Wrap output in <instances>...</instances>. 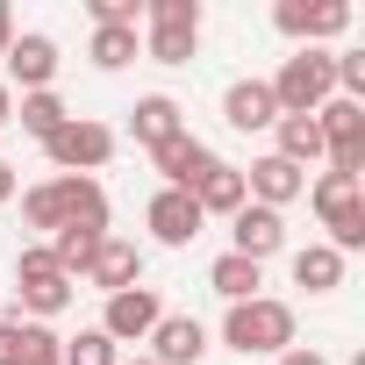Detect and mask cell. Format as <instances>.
Here are the masks:
<instances>
[{
	"mask_svg": "<svg viewBox=\"0 0 365 365\" xmlns=\"http://www.w3.org/2000/svg\"><path fill=\"white\" fill-rule=\"evenodd\" d=\"M222 344L237 358H279V351H294V308L272 294H251L222 315Z\"/></svg>",
	"mask_w": 365,
	"mask_h": 365,
	"instance_id": "obj_1",
	"label": "cell"
},
{
	"mask_svg": "<svg viewBox=\"0 0 365 365\" xmlns=\"http://www.w3.org/2000/svg\"><path fill=\"white\" fill-rule=\"evenodd\" d=\"M65 308H72V272L43 244H22V258H15V315L22 322H51Z\"/></svg>",
	"mask_w": 365,
	"mask_h": 365,
	"instance_id": "obj_2",
	"label": "cell"
},
{
	"mask_svg": "<svg viewBox=\"0 0 365 365\" xmlns=\"http://www.w3.org/2000/svg\"><path fill=\"white\" fill-rule=\"evenodd\" d=\"M136 51L150 65H194V51H201V0H150Z\"/></svg>",
	"mask_w": 365,
	"mask_h": 365,
	"instance_id": "obj_3",
	"label": "cell"
},
{
	"mask_svg": "<svg viewBox=\"0 0 365 365\" xmlns=\"http://www.w3.org/2000/svg\"><path fill=\"white\" fill-rule=\"evenodd\" d=\"M272 86V101H279V115H315L329 93H336V72H329V51H294V58H279V72L265 79Z\"/></svg>",
	"mask_w": 365,
	"mask_h": 365,
	"instance_id": "obj_4",
	"label": "cell"
},
{
	"mask_svg": "<svg viewBox=\"0 0 365 365\" xmlns=\"http://www.w3.org/2000/svg\"><path fill=\"white\" fill-rule=\"evenodd\" d=\"M272 29H279L294 51H322L329 36L351 29V0H279V8H272Z\"/></svg>",
	"mask_w": 365,
	"mask_h": 365,
	"instance_id": "obj_5",
	"label": "cell"
},
{
	"mask_svg": "<svg viewBox=\"0 0 365 365\" xmlns=\"http://www.w3.org/2000/svg\"><path fill=\"white\" fill-rule=\"evenodd\" d=\"M43 158H51L58 172H86V179H93V172L115 158V129H108V122H93V115H72V122L43 143Z\"/></svg>",
	"mask_w": 365,
	"mask_h": 365,
	"instance_id": "obj_6",
	"label": "cell"
},
{
	"mask_svg": "<svg viewBox=\"0 0 365 365\" xmlns=\"http://www.w3.org/2000/svg\"><path fill=\"white\" fill-rule=\"evenodd\" d=\"M158 315H165V301H158V287H129V294H108V308H101V336L122 351V344H143L150 329H158Z\"/></svg>",
	"mask_w": 365,
	"mask_h": 365,
	"instance_id": "obj_7",
	"label": "cell"
},
{
	"mask_svg": "<svg viewBox=\"0 0 365 365\" xmlns=\"http://www.w3.org/2000/svg\"><path fill=\"white\" fill-rule=\"evenodd\" d=\"M8 93L22 86V93H51V79H58V36H43V29H15V43H8Z\"/></svg>",
	"mask_w": 365,
	"mask_h": 365,
	"instance_id": "obj_8",
	"label": "cell"
},
{
	"mask_svg": "<svg viewBox=\"0 0 365 365\" xmlns=\"http://www.w3.org/2000/svg\"><path fill=\"white\" fill-rule=\"evenodd\" d=\"M201 208H194V194H179V187H158L150 194V208H143V230H150V244H165V251H187L194 237H201Z\"/></svg>",
	"mask_w": 365,
	"mask_h": 365,
	"instance_id": "obj_9",
	"label": "cell"
},
{
	"mask_svg": "<svg viewBox=\"0 0 365 365\" xmlns=\"http://www.w3.org/2000/svg\"><path fill=\"white\" fill-rule=\"evenodd\" d=\"M230 251H237V258H251V265L279 258V251H287V215H279V208L244 201V208L230 215Z\"/></svg>",
	"mask_w": 365,
	"mask_h": 365,
	"instance_id": "obj_10",
	"label": "cell"
},
{
	"mask_svg": "<svg viewBox=\"0 0 365 365\" xmlns=\"http://www.w3.org/2000/svg\"><path fill=\"white\" fill-rule=\"evenodd\" d=\"M79 279H86V287H101V301H108V294H129V287H143V251H136L129 237H115V230H108Z\"/></svg>",
	"mask_w": 365,
	"mask_h": 365,
	"instance_id": "obj_11",
	"label": "cell"
},
{
	"mask_svg": "<svg viewBox=\"0 0 365 365\" xmlns=\"http://www.w3.org/2000/svg\"><path fill=\"white\" fill-rule=\"evenodd\" d=\"M244 194H251L258 208H279V215H287V208H294V201L308 194V172L265 150V158H251V172H244Z\"/></svg>",
	"mask_w": 365,
	"mask_h": 365,
	"instance_id": "obj_12",
	"label": "cell"
},
{
	"mask_svg": "<svg viewBox=\"0 0 365 365\" xmlns=\"http://www.w3.org/2000/svg\"><path fill=\"white\" fill-rule=\"evenodd\" d=\"M143 344H150V365H201L208 358V329L194 315H158V329Z\"/></svg>",
	"mask_w": 365,
	"mask_h": 365,
	"instance_id": "obj_13",
	"label": "cell"
},
{
	"mask_svg": "<svg viewBox=\"0 0 365 365\" xmlns=\"http://www.w3.org/2000/svg\"><path fill=\"white\" fill-rule=\"evenodd\" d=\"M150 165H158V179H165V187L194 194V179H201V172L215 165V150H208V143H201L194 129H179L172 143H158V150H150Z\"/></svg>",
	"mask_w": 365,
	"mask_h": 365,
	"instance_id": "obj_14",
	"label": "cell"
},
{
	"mask_svg": "<svg viewBox=\"0 0 365 365\" xmlns=\"http://www.w3.org/2000/svg\"><path fill=\"white\" fill-rule=\"evenodd\" d=\"M222 122H230L237 136H258V129H272V122H279V101H272V86H265V79H230V93H222Z\"/></svg>",
	"mask_w": 365,
	"mask_h": 365,
	"instance_id": "obj_15",
	"label": "cell"
},
{
	"mask_svg": "<svg viewBox=\"0 0 365 365\" xmlns=\"http://www.w3.org/2000/svg\"><path fill=\"white\" fill-rule=\"evenodd\" d=\"M179 129H187V108H179L172 93H143V101L129 108V136H136V150H158V143H172Z\"/></svg>",
	"mask_w": 365,
	"mask_h": 365,
	"instance_id": "obj_16",
	"label": "cell"
},
{
	"mask_svg": "<svg viewBox=\"0 0 365 365\" xmlns=\"http://www.w3.org/2000/svg\"><path fill=\"white\" fill-rule=\"evenodd\" d=\"M244 201H251V194H244V172H237V165H222V158L194 179V208H201V215H237Z\"/></svg>",
	"mask_w": 365,
	"mask_h": 365,
	"instance_id": "obj_17",
	"label": "cell"
},
{
	"mask_svg": "<svg viewBox=\"0 0 365 365\" xmlns=\"http://www.w3.org/2000/svg\"><path fill=\"white\" fill-rule=\"evenodd\" d=\"M272 158H287V165H322V129H315V115H279L272 122Z\"/></svg>",
	"mask_w": 365,
	"mask_h": 365,
	"instance_id": "obj_18",
	"label": "cell"
},
{
	"mask_svg": "<svg viewBox=\"0 0 365 365\" xmlns=\"http://www.w3.org/2000/svg\"><path fill=\"white\" fill-rule=\"evenodd\" d=\"M101 237H108V222H65V230H58L43 251H51V258H58V265L79 279V272H86V258L101 251Z\"/></svg>",
	"mask_w": 365,
	"mask_h": 365,
	"instance_id": "obj_19",
	"label": "cell"
},
{
	"mask_svg": "<svg viewBox=\"0 0 365 365\" xmlns=\"http://www.w3.org/2000/svg\"><path fill=\"white\" fill-rule=\"evenodd\" d=\"M208 287H215V294H222V301L237 308V301H251V294L265 287V265H251V258H237V251H222V258L208 265Z\"/></svg>",
	"mask_w": 365,
	"mask_h": 365,
	"instance_id": "obj_20",
	"label": "cell"
},
{
	"mask_svg": "<svg viewBox=\"0 0 365 365\" xmlns=\"http://www.w3.org/2000/svg\"><path fill=\"white\" fill-rule=\"evenodd\" d=\"M294 287H308V294H336V287H344V258H336L329 244L294 251Z\"/></svg>",
	"mask_w": 365,
	"mask_h": 365,
	"instance_id": "obj_21",
	"label": "cell"
},
{
	"mask_svg": "<svg viewBox=\"0 0 365 365\" xmlns=\"http://www.w3.org/2000/svg\"><path fill=\"white\" fill-rule=\"evenodd\" d=\"M15 122H22V129H29L36 143H51V136H58V129L72 122V108H65L58 93H22V101H15Z\"/></svg>",
	"mask_w": 365,
	"mask_h": 365,
	"instance_id": "obj_22",
	"label": "cell"
},
{
	"mask_svg": "<svg viewBox=\"0 0 365 365\" xmlns=\"http://www.w3.org/2000/svg\"><path fill=\"white\" fill-rule=\"evenodd\" d=\"M86 58H93V72H122V65H136V29H93Z\"/></svg>",
	"mask_w": 365,
	"mask_h": 365,
	"instance_id": "obj_23",
	"label": "cell"
},
{
	"mask_svg": "<svg viewBox=\"0 0 365 365\" xmlns=\"http://www.w3.org/2000/svg\"><path fill=\"white\" fill-rule=\"evenodd\" d=\"M308 201H315V215L329 222L336 208H351V201H365V187H358V179H344V172H315V187H308Z\"/></svg>",
	"mask_w": 365,
	"mask_h": 365,
	"instance_id": "obj_24",
	"label": "cell"
},
{
	"mask_svg": "<svg viewBox=\"0 0 365 365\" xmlns=\"http://www.w3.org/2000/svg\"><path fill=\"white\" fill-rule=\"evenodd\" d=\"M22 222H29V230H51V237L65 230V201H58V179H43V187H29V194H22Z\"/></svg>",
	"mask_w": 365,
	"mask_h": 365,
	"instance_id": "obj_25",
	"label": "cell"
},
{
	"mask_svg": "<svg viewBox=\"0 0 365 365\" xmlns=\"http://www.w3.org/2000/svg\"><path fill=\"white\" fill-rule=\"evenodd\" d=\"M65 365H122V351L101 329H79V336H65Z\"/></svg>",
	"mask_w": 365,
	"mask_h": 365,
	"instance_id": "obj_26",
	"label": "cell"
},
{
	"mask_svg": "<svg viewBox=\"0 0 365 365\" xmlns=\"http://www.w3.org/2000/svg\"><path fill=\"white\" fill-rule=\"evenodd\" d=\"M36 329H43V322L0 315V365H22V358H29V344H36Z\"/></svg>",
	"mask_w": 365,
	"mask_h": 365,
	"instance_id": "obj_27",
	"label": "cell"
},
{
	"mask_svg": "<svg viewBox=\"0 0 365 365\" xmlns=\"http://www.w3.org/2000/svg\"><path fill=\"white\" fill-rule=\"evenodd\" d=\"M86 15H93V29H136L143 22L136 0H86Z\"/></svg>",
	"mask_w": 365,
	"mask_h": 365,
	"instance_id": "obj_28",
	"label": "cell"
},
{
	"mask_svg": "<svg viewBox=\"0 0 365 365\" xmlns=\"http://www.w3.org/2000/svg\"><path fill=\"white\" fill-rule=\"evenodd\" d=\"M22 365H65V336H58V329H51V322H43V329H36V344H29V358H22Z\"/></svg>",
	"mask_w": 365,
	"mask_h": 365,
	"instance_id": "obj_29",
	"label": "cell"
},
{
	"mask_svg": "<svg viewBox=\"0 0 365 365\" xmlns=\"http://www.w3.org/2000/svg\"><path fill=\"white\" fill-rule=\"evenodd\" d=\"M272 365H329V358H322V351H315V344H294V351H279V358H272Z\"/></svg>",
	"mask_w": 365,
	"mask_h": 365,
	"instance_id": "obj_30",
	"label": "cell"
},
{
	"mask_svg": "<svg viewBox=\"0 0 365 365\" xmlns=\"http://www.w3.org/2000/svg\"><path fill=\"white\" fill-rule=\"evenodd\" d=\"M8 201H15V165L0 158V208H8Z\"/></svg>",
	"mask_w": 365,
	"mask_h": 365,
	"instance_id": "obj_31",
	"label": "cell"
},
{
	"mask_svg": "<svg viewBox=\"0 0 365 365\" xmlns=\"http://www.w3.org/2000/svg\"><path fill=\"white\" fill-rule=\"evenodd\" d=\"M8 43H15V15L0 8V58H8Z\"/></svg>",
	"mask_w": 365,
	"mask_h": 365,
	"instance_id": "obj_32",
	"label": "cell"
},
{
	"mask_svg": "<svg viewBox=\"0 0 365 365\" xmlns=\"http://www.w3.org/2000/svg\"><path fill=\"white\" fill-rule=\"evenodd\" d=\"M15 122V93H8V79H0V129Z\"/></svg>",
	"mask_w": 365,
	"mask_h": 365,
	"instance_id": "obj_33",
	"label": "cell"
},
{
	"mask_svg": "<svg viewBox=\"0 0 365 365\" xmlns=\"http://www.w3.org/2000/svg\"><path fill=\"white\" fill-rule=\"evenodd\" d=\"M122 365H150V358H122Z\"/></svg>",
	"mask_w": 365,
	"mask_h": 365,
	"instance_id": "obj_34",
	"label": "cell"
}]
</instances>
